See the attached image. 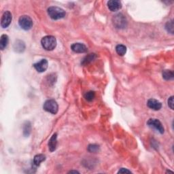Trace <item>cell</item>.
<instances>
[{"label": "cell", "mask_w": 174, "mask_h": 174, "mask_svg": "<svg viewBox=\"0 0 174 174\" xmlns=\"http://www.w3.org/2000/svg\"><path fill=\"white\" fill-rule=\"evenodd\" d=\"M47 11L49 16L53 20H58V19L64 18L66 14L63 9L56 7V6H51L48 8Z\"/></svg>", "instance_id": "1"}, {"label": "cell", "mask_w": 174, "mask_h": 174, "mask_svg": "<svg viewBox=\"0 0 174 174\" xmlns=\"http://www.w3.org/2000/svg\"><path fill=\"white\" fill-rule=\"evenodd\" d=\"M42 47L46 51H51L55 48L56 46V40L53 36H47L44 37L41 40Z\"/></svg>", "instance_id": "2"}, {"label": "cell", "mask_w": 174, "mask_h": 174, "mask_svg": "<svg viewBox=\"0 0 174 174\" xmlns=\"http://www.w3.org/2000/svg\"><path fill=\"white\" fill-rule=\"evenodd\" d=\"M43 108L48 112L51 113L53 114H56L58 112V106L56 101H54V99H48L44 103Z\"/></svg>", "instance_id": "3"}, {"label": "cell", "mask_w": 174, "mask_h": 174, "mask_svg": "<svg viewBox=\"0 0 174 174\" xmlns=\"http://www.w3.org/2000/svg\"><path fill=\"white\" fill-rule=\"evenodd\" d=\"M113 24L116 28L123 29L127 26V20L125 16L123 14H118L115 15L112 19Z\"/></svg>", "instance_id": "4"}, {"label": "cell", "mask_w": 174, "mask_h": 174, "mask_svg": "<svg viewBox=\"0 0 174 174\" xmlns=\"http://www.w3.org/2000/svg\"><path fill=\"white\" fill-rule=\"evenodd\" d=\"M19 24L22 29L27 31L33 27V21L30 16L27 15H23L19 19Z\"/></svg>", "instance_id": "5"}, {"label": "cell", "mask_w": 174, "mask_h": 174, "mask_svg": "<svg viewBox=\"0 0 174 174\" xmlns=\"http://www.w3.org/2000/svg\"><path fill=\"white\" fill-rule=\"evenodd\" d=\"M147 124L150 127L153 128V129H156L157 131L159 132L160 133L163 134L165 131L164 127H163L162 123H160L158 119H156V118L149 119Z\"/></svg>", "instance_id": "6"}, {"label": "cell", "mask_w": 174, "mask_h": 174, "mask_svg": "<svg viewBox=\"0 0 174 174\" xmlns=\"http://www.w3.org/2000/svg\"><path fill=\"white\" fill-rule=\"evenodd\" d=\"M12 16L11 12L9 11H6L2 15L1 19V26L3 28H6L10 25L12 22Z\"/></svg>", "instance_id": "7"}, {"label": "cell", "mask_w": 174, "mask_h": 174, "mask_svg": "<svg viewBox=\"0 0 174 174\" xmlns=\"http://www.w3.org/2000/svg\"><path fill=\"white\" fill-rule=\"evenodd\" d=\"M48 61L45 59V58H44V59L41 60L40 61L34 64V67L36 69L37 71L42 73L46 70L48 68Z\"/></svg>", "instance_id": "8"}, {"label": "cell", "mask_w": 174, "mask_h": 174, "mask_svg": "<svg viewBox=\"0 0 174 174\" xmlns=\"http://www.w3.org/2000/svg\"><path fill=\"white\" fill-rule=\"evenodd\" d=\"M71 48L76 53H84L87 52V47L84 44L74 43L71 46Z\"/></svg>", "instance_id": "9"}, {"label": "cell", "mask_w": 174, "mask_h": 174, "mask_svg": "<svg viewBox=\"0 0 174 174\" xmlns=\"http://www.w3.org/2000/svg\"><path fill=\"white\" fill-rule=\"evenodd\" d=\"M108 7L112 12H116L121 9L122 4L118 0H110L108 2Z\"/></svg>", "instance_id": "10"}, {"label": "cell", "mask_w": 174, "mask_h": 174, "mask_svg": "<svg viewBox=\"0 0 174 174\" xmlns=\"http://www.w3.org/2000/svg\"><path fill=\"white\" fill-rule=\"evenodd\" d=\"M147 105L152 110H159L162 107V104L160 101H158V100L154 99H150L148 101Z\"/></svg>", "instance_id": "11"}, {"label": "cell", "mask_w": 174, "mask_h": 174, "mask_svg": "<svg viewBox=\"0 0 174 174\" xmlns=\"http://www.w3.org/2000/svg\"><path fill=\"white\" fill-rule=\"evenodd\" d=\"M57 145V134L54 133L48 141V148L51 152H53L56 150Z\"/></svg>", "instance_id": "12"}, {"label": "cell", "mask_w": 174, "mask_h": 174, "mask_svg": "<svg viewBox=\"0 0 174 174\" xmlns=\"http://www.w3.org/2000/svg\"><path fill=\"white\" fill-rule=\"evenodd\" d=\"M8 42H9V38L7 35L4 34L1 36V40H0V49L1 51H4L8 46Z\"/></svg>", "instance_id": "13"}, {"label": "cell", "mask_w": 174, "mask_h": 174, "mask_svg": "<svg viewBox=\"0 0 174 174\" xmlns=\"http://www.w3.org/2000/svg\"><path fill=\"white\" fill-rule=\"evenodd\" d=\"M25 48V45L23 42L22 41L18 40L15 42L14 45V49L15 51L18 52V53H21L23 52Z\"/></svg>", "instance_id": "14"}, {"label": "cell", "mask_w": 174, "mask_h": 174, "mask_svg": "<svg viewBox=\"0 0 174 174\" xmlns=\"http://www.w3.org/2000/svg\"><path fill=\"white\" fill-rule=\"evenodd\" d=\"M46 160V156L44 155V154H37L34 156V164L36 166H39L41 164V163H42L43 161H44Z\"/></svg>", "instance_id": "15"}, {"label": "cell", "mask_w": 174, "mask_h": 174, "mask_svg": "<svg viewBox=\"0 0 174 174\" xmlns=\"http://www.w3.org/2000/svg\"><path fill=\"white\" fill-rule=\"evenodd\" d=\"M96 54H90L89 55L86 56L85 58H84V59L82 60V61L81 62V64L82 65H87L88 63H90L91 62H92L93 61H94V59L96 58Z\"/></svg>", "instance_id": "16"}, {"label": "cell", "mask_w": 174, "mask_h": 174, "mask_svg": "<svg viewBox=\"0 0 174 174\" xmlns=\"http://www.w3.org/2000/svg\"><path fill=\"white\" fill-rule=\"evenodd\" d=\"M116 51L117 54H119L120 56H123L125 55L126 52H127V48L123 44H118L116 47Z\"/></svg>", "instance_id": "17"}, {"label": "cell", "mask_w": 174, "mask_h": 174, "mask_svg": "<svg viewBox=\"0 0 174 174\" xmlns=\"http://www.w3.org/2000/svg\"><path fill=\"white\" fill-rule=\"evenodd\" d=\"M174 77L173 71L171 70H165L163 72V78L166 80H172Z\"/></svg>", "instance_id": "18"}, {"label": "cell", "mask_w": 174, "mask_h": 174, "mask_svg": "<svg viewBox=\"0 0 174 174\" xmlns=\"http://www.w3.org/2000/svg\"><path fill=\"white\" fill-rule=\"evenodd\" d=\"M95 97V93L94 91H88L85 93L84 95V98H85L86 100H87L88 101H91L94 99V98Z\"/></svg>", "instance_id": "19"}, {"label": "cell", "mask_w": 174, "mask_h": 174, "mask_svg": "<svg viewBox=\"0 0 174 174\" xmlns=\"http://www.w3.org/2000/svg\"><path fill=\"white\" fill-rule=\"evenodd\" d=\"M165 28H166L167 31L171 33V34H173V21H168L165 25Z\"/></svg>", "instance_id": "20"}, {"label": "cell", "mask_w": 174, "mask_h": 174, "mask_svg": "<svg viewBox=\"0 0 174 174\" xmlns=\"http://www.w3.org/2000/svg\"><path fill=\"white\" fill-rule=\"evenodd\" d=\"M88 150L90 152H97L99 150V146L97 144H90L88 146Z\"/></svg>", "instance_id": "21"}, {"label": "cell", "mask_w": 174, "mask_h": 174, "mask_svg": "<svg viewBox=\"0 0 174 174\" xmlns=\"http://www.w3.org/2000/svg\"><path fill=\"white\" fill-rule=\"evenodd\" d=\"M173 96H171L168 99V106L171 110H173Z\"/></svg>", "instance_id": "22"}, {"label": "cell", "mask_w": 174, "mask_h": 174, "mask_svg": "<svg viewBox=\"0 0 174 174\" xmlns=\"http://www.w3.org/2000/svg\"><path fill=\"white\" fill-rule=\"evenodd\" d=\"M118 173H131L130 171L128 170L127 169H125V168H122L121 170H119Z\"/></svg>", "instance_id": "23"}, {"label": "cell", "mask_w": 174, "mask_h": 174, "mask_svg": "<svg viewBox=\"0 0 174 174\" xmlns=\"http://www.w3.org/2000/svg\"><path fill=\"white\" fill-rule=\"evenodd\" d=\"M25 127H26V129H24V133H25V132H29V133H30V132H31V129H28V127H30V124L29 125H25Z\"/></svg>", "instance_id": "24"}, {"label": "cell", "mask_w": 174, "mask_h": 174, "mask_svg": "<svg viewBox=\"0 0 174 174\" xmlns=\"http://www.w3.org/2000/svg\"><path fill=\"white\" fill-rule=\"evenodd\" d=\"M69 173H79L78 171H69Z\"/></svg>", "instance_id": "25"}]
</instances>
